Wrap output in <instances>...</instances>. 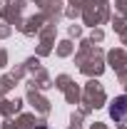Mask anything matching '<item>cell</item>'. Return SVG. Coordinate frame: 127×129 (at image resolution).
Instances as JSON below:
<instances>
[{
	"label": "cell",
	"instance_id": "6da1fadb",
	"mask_svg": "<svg viewBox=\"0 0 127 129\" xmlns=\"http://www.w3.org/2000/svg\"><path fill=\"white\" fill-rule=\"evenodd\" d=\"M110 117L117 122V124H125L127 122V94L117 97V99L110 104Z\"/></svg>",
	"mask_w": 127,
	"mask_h": 129
}]
</instances>
